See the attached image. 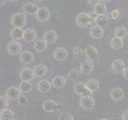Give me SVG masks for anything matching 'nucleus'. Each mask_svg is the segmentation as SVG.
I'll return each mask as SVG.
<instances>
[{"label": "nucleus", "mask_w": 128, "mask_h": 120, "mask_svg": "<svg viewBox=\"0 0 128 120\" xmlns=\"http://www.w3.org/2000/svg\"><path fill=\"white\" fill-rule=\"evenodd\" d=\"M32 88H33V84L28 81H22L19 84V87H18L21 93H24V94L30 92Z\"/></svg>", "instance_id": "a878e982"}, {"label": "nucleus", "mask_w": 128, "mask_h": 120, "mask_svg": "<svg viewBox=\"0 0 128 120\" xmlns=\"http://www.w3.org/2000/svg\"><path fill=\"white\" fill-rule=\"evenodd\" d=\"M76 23L78 26L81 28H85L89 26V22H88V14L84 12L80 13L76 18Z\"/></svg>", "instance_id": "423d86ee"}, {"label": "nucleus", "mask_w": 128, "mask_h": 120, "mask_svg": "<svg viewBox=\"0 0 128 120\" xmlns=\"http://www.w3.org/2000/svg\"><path fill=\"white\" fill-rule=\"evenodd\" d=\"M114 36L120 38H124L127 36L128 34V31L127 29L123 27V26H118V27H116V30H114Z\"/></svg>", "instance_id": "c85d7f7f"}, {"label": "nucleus", "mask_w": 128, "mask_h": 120, "mask_svg": "<svg viewBox=\"0 0 128 120\" xmlns=\"http://www.w3.org/2000/svg\"><path fill=\"white\" fill-rule=\"evenodd\" d=\"M83 53H84V51L82 50V49H81L80 47H75V48L73 49V55H74L75 57H76V58L82 56Z\"/></svg>", "instance_id": "c9c22d12"}, {"label": "nucleus", "mask_w": 128, "mask_h": 120, "mask_svg": "<svg viewBox=\"0 0 128 120\" xmlns=\"http://www.w3.org/2000/svg\"><path fill=\"white\" fill-rule=\"evenodd\" d=\"M99 120H108V119H106V118H100Z\"/></svg>", "instance_id": "49530a36"}, {"label": "nucleus", "mask_w": 128, "mask_h": 120, "mask_svg": "<svg viewBox=\"0 0 128 120\" xmlns=\"http://www.w3.org/2000/svg\"><path fill=\"white\" fill-rule=\"evenodd\" d=\"M34 2H36V3H41L42 1H44V0H34Z\"/></svg>", "instance_id": "c03bdc74"}, {"label": "nucleus", "mask_w": 128, "mask_h": 120, "mask_svg": "<svg viewBox=\"0 0 128 120\" xmlns=\"http://www.w3.org/2000/svg\"><path fill=\"white\" fill-rule=\"evenodd\" d=\"M126 68L124 62L121 59L114 60L112 64V70L114 73H122V71Z\"/></svg>", "instance_id": "4468645a"}, {"label": "nucleus", "mask_w": 128, "mask_h": 120, "mask_svg": "<svg viewBox=\"0 0 128 120\" xmlns=\"http://www.w3.org/2000/svg\"><path fill=\"white\" fill-rule=\"evenodd\" d=\"M34 48L36 51L42 52L47 48V43L44 39H38L34 43Z\"/></svg>", "instance_id": "393cba45"}, {"label": "nucleus", "mask_w": 128, "mask_h": 120, "mask_svg": "<svg viewBox=\"0 0 128 120\" xmlns=\"http://www.w3.org/2000/svg\"><path fill=\"white\" fill-rule=\"evenodd\" d=\"M20 95H21V91H19L18 88L15 87H9L6 91V97L9 100H12V101L18 100Z\"/></svg>", "instance_id": "0eeeda50"}, {"label": "nucleus", "mask_w": 128, "mask_h": 120, "mask_svg": "<svg viewBox=\"0 0 128 120\" xmlns=\"http://www.w3.org/2000/svg\"><path fill=\"white\" fill-rule=\"evenodd\" d=\"M78 76V72H77V70H71L70 71L68 72V77L70 80H75V79H76Z\"/></svg>", "instance_id": "f704fd0d"}, {"label": "nucleus", "mask_w": 128, "mask_h": 120, "mask_svg": "<svg viewBox=\"0 0 128 120\" xmlns=\"http://www.w3.org/2000/svg\"><path fill=\"white\" fill-rule=\"evenodd\" d=\"M10 37L13 39H22L23 37V30L21 27H14L10 31Z\"/></svg>", "instance_id": "bb28decb"}, {"label": "nucleus", "mask_w": 128, "mask_h": 120, "mask_svg": "<svg viewBox=\"0 0 128 120\" xmlns=\"http://www.w3.org/2000/svg\"><path fill=\"white\" fill-rule=\"evenodd\" d=\"M73 89L76 94L80 95L81 96H92V92L89 91V89L86 87L85 84H84L82 83H76L73 87Z\"/></svg>", "instance_id": "7ed1b4c3"}, {"label": "nucleus", "mask_w": 128, "mask_h": 120, "mask_svg": "<svg viewBox=\"0 0 128 120\" xmlns=\"http://www.w3.org/2000/svg\"><path fill=\"white\" fill-rule=\"evenodd\" d=\"M34 55L30 51H23L20 55V61L24 64H30L34 61Z\"/></svg>", "instance_id": "aec40b11"}, {"label": "nucleus", "mask_w": 128, "mask_h": 120, "mask_svg": "<svg viewBox=\"0 0 128 120\" xmlns=\"http://www.w3.org/2000/svg\"><path fill=\"white\" fill-rule=\"evenodd\" d=\"M111 97L114 101H121L124 98V91L120 87H114L111 91Z\"/></svg>", "instance_id": "2eb2a0df"}, {"label": "nucleus", "mask_w": 128, "mask_h": 120, "mask_svg": "<svg viewBox=\"0 0 128 120\" xmlns=\"http://www.w3.org/2000/svg\"><path fill=\"white\" fill-rule=\"evenodd\" d=\"M118 16H120V11L118 10H113L112 12H111V17L112 19H116L118 18Z\"/></svg>", "instance_id": "4c0bfd02"}, {"label": "nucleus", "mask_w": 128, "mask_h": 120, "mask_svg": "<svg viewBox=\"0 0 128 120\" xmlns=\"http://www.w3.org/2000/svg\"><path fill=\"white\" fill-rule=\"evenodd\" d=\"M38 7L36 5V4L34 3H26L23 6V11L26 14L29 15H36L37 11H38Z\"/></svg>", "instance_id": "4be33fe9"}, {"label": "nucleus", "mask_w": 128, "mask_h": 120, "mask_svg": "<svg viewBox=\"0 0 128 120\" xmlns=\"http://www.w3.org/2000/svg\"><path fill=\"white\" fill-rule=\"evenodd\" d=\"M38 91L42 93H47L51 91L52 89V83L48 82L46 79H42L38 84Z\"/></svg>", "instance_id": "dca6fc26"}, {"label": "nucleus", "mask_w": 128, "mask_h": 120, "mask_svg": "<svg viewBox=\"0 0 128 120\" xmlns=\"http://www.w3.org/2000/svg\"><path fill=\"white\" fill-rule=\"evenodd\" d=\"M8 106V99L6 96L0 95V110L6 109Z\"/></svg>", "instance_id": "2f4dec72"}, {"label": "nucleus", "mask_w": 128, "mask_h": 120, "mask_svg": "<svg viewBox=\"0 0 128 120\" xmlns=\"http://www.w3.org/2000/svg\"><path fill=\"white\" fill-rule=\"evenodd\" d=\"M66 84V79L61 75H56L52 80V86L56 89L63 88Z\"/></svg>", "instance_id": "f3484780"}, {"label": "nucleus", "mask_w": 128, "mask_h": 120, "mask_svg": "<svg viewBox=\"0 0 128 120\" xmlns=\"http://www.w3.org/2000/svg\"><path fill=\"white\" fill-rule=\"evenodd\" d=\"M94 7H95L94 11L96 13L97 15H106V13H107V7H106L104 3H100Z\"/></svg>", "instance_id": "7c9ffc66"}, {"label": "nucleus", "mask_w": 128, "mask_h": 120, "mask_svg": "<svg viewBox=\"0 0 128 120\" xmlns=\"http://www.w3.org/2000/svg\"><path fill=\"white\" fill-rule=\"evenodd\" d=\"M101 0H88V3L92 7H96L97 4L100 3Z\"/></svg>", "instance_id": "58836bf2"}, {"label": "nucleus", "mask_w": 128, "mask_h": 120, "mask_svg": "<svg viewBox=\"0 0 128 120\" xmlns=\"http://www.w3.org/2000/svg\"><path fill=\"white\" fill-rule=\"evenodd\" d=\"M122 74H123V77L128 80V67H126L124 69V70L122 71Z\"/></svg>", "instance_id": "a19ab883"}, {"label": "nucleus", "mask_w": 128, "mask_h": 120, "mask_svg": "<svg viewBox=\"0 0 128 120\" xmlns=\"http://www.w3.org/2000/svg\"><path fill=\"white\" fill-rule=\"evenodd\" d=\"M37 31L36 30L32 28H27L23 30V37L22 38L26 43H30L34 41L37 38Z\"/></svg>", "instance_id": "9d476101"}, {"label": "nucleus", "mask_w": 128, "mask_h": 120, "mask_svg": "<svg viewBox=\"0 0 128 120\" xmlns=\"http://www.w3.org/2000/svg\"><path fill=\"white\" fill-rule=\"evenodd\" d=\"M36 17L37 19L41 23L46 22L50 18V12L46 7H39L36 13Z\"/></svg>", "instance_id": "6e6552de"}, {"label": "nucleus", "mask_w": 128, "mask_h": 120, "mask_svg": "<svg viewBox=\"0 0 128 120\" xmlns=\"http://www.w3.org/2000/svg\"><path fill=\"white\" fill-rule=\"evenodd\" d=\"M84 52L85 55L87 56V58H88V59L90 61H95V60H97L99 58V53L97 51L96 48L92 47L91 45L89 46H87L86 48L84 49Z\"/></svg>", "instance_id": "1a4fd4ad"}, {"label": "nucleus", "mask_w": 128, "mask_h": 120, "mask_svg": "<svg viewBox=\"0 0 128 120\" xmlns=\"http://www.w3.org/2000/svg\"><path fill=\"white\" fill-rule=\"evenodd\" d=\"M58 120H74L72 115L69 113H63L60 115Z\"/></svg>", "instance_id": "72a5a7b5"}, {"label": "nucleus", "mask_w": 128, "mask_h": 120, "mask_svg": "<svg viewBox=\"0 0 128 120\" xmlns=\"http://www.w3.org/2000/svg\"><path fill=\"white\" fill-rule=\"evenodd\" d=\"M94 69V65L92 63V61L90 60H87L85 62L81 63L80 66V71L82 74H89L90 73L92 72V70Z\"/></svg>", "instance_id": "f8f14e48"}, {"label": "nucleus", "mask_w": 128, "mask_h": 120, "mask_svg": "<svg viewBox=\"0 0 128 120\" xmlns=\"http://www.w3.org/2000/svg\"><path fill=\"white\" fill-rule=\"evenodd\" d=\"M57 34L54 31V30H48L43 35V39L45 40L46 43H55L57 40Z\"/></svg>", "instance_id": "6ab92c4d"}, {"label": "nucleus", "mask_w": 128, "mask_h": 120, "mask_svg": "<svg viewBox=\"0 0 128 120\" xmlns=\"http://www.w3.org/2000/svg\"><path fill=\"white\" fill-rule=\"evenodd\" d=\"M122 120H128V110H126L122 114Z\"/></svg>", "instance_id": "ea45409f"}, {"label": "nucleus", "mask_w": 128, "mask_h": 120, "mask_svg": "<svg viewBox=\"0 0 128 120\" xmlns=\"http://www.w3.org/2000/svg\"><path fill=\"white\" fill-rule=\"evenodd\" d=\"M6 0H0V6H3L6 3Z\"/></svg>", "instance_id": "79ce46f5"}, {"label": "nucleus", "mask_w": 128, "mask_h": 120, "mask_svg": "<svg viewBox=\"0 0 128 120\" xmlns=\"http://www.w3.org/2000/svg\"><path fill=\"white\" fill-rule=\"evenodd\" d=\"M14 114L10 109H4L0 111V120H14Z\"/></svg>", "instance_id": "5701e85b"}, {"label": "nucleus", "mask_w": 128, "mask_h": 120, "mask_svg": "<svg viewBox=\"0 0 128 120\" xmlns=\"http://www.w3.org/2000/svg\"><path fill=\"white\" fill-rule=\"evenodd\" d=\"M34 76L35 75L34 74V70L28 67L23 68L20 72V78L22 81L31 82L34 78Z\"/></svg>", "instance_id": "9b49d317"}, {"label": "nucleus", "mask_w": 128, "mask_h": 120, "mask_svg": "<svg viewBox=\"0 0 128 120\" xmlns=\"http://www.w3.org/2000/svg\"><path fill=\"white\" fill-rule=\"evenodd\" d=\"M80 105L84 110H92L95 106V101L92 96H82Z\"/></svg>", "instance_id": "39448f33"}, {"label": "nucleus", "mask_w": 128, "mask_h": 120, "mask_svg": "<svg viewBox=\"0 0 128 120\" xmlns=\"http://www.w3.org/2000/svg\"><path fill=\"white\" fill-rule=\"evenodd\" d=\"M123 44H124L123 40H122V38H120L114 36L111 40V47L113 49H114V50H118V49L122 48Z\"/></svg>", "instance_id": "cd10ccee"}, {"label": "nucleus", "mask_w": 128, "mask_h": 120, "mask_svg": "<svg viewBox=\"0 0 128 120\" xmlns=\"http://www.w3.org/2000/svg\"><path fill=\"white\" fill-rule=\"evenodd\" d=\"M18 101L19 104L21 105H26L27 103V99H26V97L24 95H20V97L18 99Z\"/></svg>", "instance_id": "e433bc0d"}, {"label": "nucleus", "mask_w": 128, "mask_h": 120, "mask_svg": "<svg viewBox=\"0 0 128 120\" xmlns=\"http://www.w3.org/2000/svg\"><path fill=\"white\" fill-rule=\"evenodd\" d=\"M11 2H18V1H19V0H10Z\"/></svg>", "instance_id": "a18cd8bd"}, {"label": "nucleus", "mask_w": 128, "mask_h": 120, "mask_svg": "<svg viewBox=\"0 0 128 120\" xmlns=\"http://www.w3.org/2000/svg\"><path fill=\"white\" fill-rule=\"evenodd\" d=\"M60 105L56 103L55 101L51 99H46L43 102L42 108L46 112H54L56 110H59V106Z\"/></svg>", "instance_id": "20e7f679"}, {"label": "nucleus", "mask_w": 128, "mask_h": 120, "mask_svg": "<svg viewBox=\"0 0 128 120\" xmlns=\"http://www.w3.org/2000/svg\"><path fill=\"white\" fill-rule=\"evenodd\" d=\"M7 51L12 55H18L22 51V46L17 41H11L7 45Z\"/></svg>", "instance_id": "f03ea898"}, {"label": "nucleus", "mask_w": 128, "mask_h": 120, "mask_svg": "<svg viewBox=\"0 0 128 120\" xmlns=\"http://www.w3.org/2000/svg\"><path fill=\"white\" fill-rule=\"evenodd\" d=\"M26 23V16L24 13H16L11 17V24L14 27L22 28Z\"/></svg>", "instance_id": "f257e3e1"}, {"label": "nucleus", "mask_w": 128, "mask_h": 120, "mask_svg": "<svg viewBox=\"0 0 128 120\" xmlns=\"http://www.w3.org/2000/svg\"><path fill=\"white\" fill-rule=\"evenodd\" d=\"M34 74L36 77L41 78L45 76L47 73V68L46 66H44L42 64H39L34 66V68L33 69Z\"/></svg>", "instance_id": "412c9836"}, {"label": "nucleus", "mask_w": 128, "mask_h": 120, "mask_svg": "<svg viewBox=\"0 0 128 120\" xmlns=\"http://www.w3.org/2000/svg\"><path fill=\"white\" fill-rule=\"evenodd\" d=\"M68 51L64 47L57 48L54 52V59H56V60H58V61H62V60L66 59L68 58Z\"/></svg>", "instance_id": "ddd939ff"}, {"label": "nucleus", "mask_w": 128, "mask_h": 120, "mask_svg": "<svg viewBox=\"0 0 128 120\" xmlns=\"http://www.w3.org/2000/svg\"><path fill=\"white\" fill-rule=\"evenodd\" d=\"M108 24V17L106 15H99L96 19V25L100 27H105Z\"/></svg>", "instance_id": "b1692460"}, {"label": "nucleus", "mask_w": 128, "mask_h": 120, "mask_svg": "<svg viewBox=\"0 0 128 120\" xmlns=\"http://www.w3.org/2000/svg\"><path fill=\"white\" fill-rule=\"evenodd\" d=\"M86 87L89 89V91H91L92 92H93L95 91H96L97 89L100 87V83L97 80L94 79V78H91L89 80H88L87 83H85Z\"/></svg>", "instance_id": "c756f323"}, {"label": "nucleus", "mask_w": 128, "mask_h": 120, "mask_svg": "<svg viewBox=\"0 0 128 120\" xmlns=\"http://www.w3.org/2000/svg\"><path fill=\"white\" fill-rule=\"evenodd\" d=\"M101 1H103L104 3H110V2H112V0H101Z\"/></svg>", "instance_id": "37998d69"}, {"label": "nucleus", "mask_w": 128, "mask_h": 120, "mask_svg": "<svg viewBox=\"0 0 128 120\" xmlns=\"http://www.w3.org/2000/svg\"><path fill=\"white\" fill-rule=\"evenodd\" d=\"M90 35L93 38H101L104 36V30L99 26L93 25L90 30Z\"/></svg>", "instance_id": "a211bd4d"}, {"label": "nucleus", "mask_w": 128, "mask_h": 120, "mask_svg": "<svg viewBox=\"0 0 128 120\" xmlns=\"http://www.w3.org/2000/svg\"><path fill=\"white\" fill-rule=\"evenodd\" d=\"M97 17V14L95 11H92L88 14V22H89V26H92L96 23V19Z\"/></svg>", "instance_id": "473e14b6"}]
</instances>
